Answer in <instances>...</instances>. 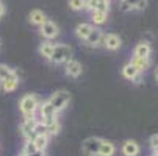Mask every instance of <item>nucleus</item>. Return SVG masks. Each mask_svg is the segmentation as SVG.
I'll list each match as a JSON object with an SVG mask.
<instances>
[{
	"label": "nucleus",
	"instance_id": "nucleus-1",
	"mask_svg": "<svg viewBox=\"0 0 158 156\" xmlns=\"http://www.w3.org/2000/svg\"><path fill=\"white\" fill-rule=\"evenodd\" d=\"M39 105H41V100L38 98L36 94H25L19 100V111L22 113L24 119L35 117L39 109Z\"/></svg>",
	"mask_w": 158,
	"mask_h": 156
},
{
	"label": "nucleus",
	"instance_id": "nucleus-2",
	"mask_svg": "<svg viewBox=\"0 0 158 156\" xmlns=\"http://www.w3.org/2000/svg\"><path fill=\"white\" fill-rule=\"evenodd\" d=\"M69 59H72V49L67 44H55L53 53L49 61L52 64H64Z\"/></svg>",
	"mask_w": 158,
	"mask_h": 156
},
{
	"label": "nucleus",
	"instance_id": "nucleus-3",
	"mask_svg": "<svg viewBox=\"0 0 158 156\" xmlns=\"http://www.w3.org/2000/svg\"><path fill=\"white\" fill-rule=\"evenodd\" d=\"M47 100H49V103L53 106V109L60 114L61 111H64V109L67 108V105H69V102H71V94L67 92V91H56V92H53Z\"/></svg>",
	"mask_w": 158,
	"mask_h": 156
},
{
	"label": "nucleus",
	"instance_id": "nucleus-4",
	"mask_svg": "<svg viewBox=\"0 0 158 156\" xmlns=\"http://www.w3.org/2000/svg\"><path fill=\"white\" fill-rule=\"evenodd\" d=\"M38 122H39V120H38V117L35 116V117L24 119V122L20 123L19 130H20V134L24 136L25 141H33V138H35V128H36Z\"/></svg>",
	"mask_w": 158,
	"mask_h": 156
},
{
	"label": "nucleus",
	"instance_id": "nucleus-5",
	"mask_svg": "<svg viewBox=\"0 0 158 156\" xmlns=\"http://www.w3.org/2000/svg\"><path fill=\"white\" fill-rule=\"evenodd\" d=\"M39 34L44 38V41H53L58 34H60V28L55 22L52 20H46L44 24L39 27Z\"/></svg>",
	"mask_w": 158,
	"mask_h": 156
},
{
	"label": "nucleus",
	"instance_id": "nucleus-6",
	"mask_svg": "<svg viewBox=\"0 0 158 156\" xmlns=\"http://www.w3.org/2000/svg\"><path fill=\"white\" fill-rule=\"evenodd\" d=\"M100 144H102V138H94V136L93 138H88L81 144V151L86 156H97L99 154Z\"/></svg>",
	"mask_w": 158,
	"mask_h": 156
},
{
	"label": "nucleus",
	"instance_id": "nucleus-7",
	"mask_svg": "<svg viewBox=\"0 0 158 156\" xmlns=\"http://www.w3.org/2000/svg\"><path fill=\"white\" fill-rule=\"evenodd\" d=\"M103 31L100 28H96L93 27V30L89 31V34L86 36L85 39V44L88 47H93V49H97V47H102V44H103Z\"/></svg>",
	"mask_w": 158,
	"mask_h": 156
},
{
	"label": "nucleus",
	"instance_id": "nucleus-8",
	"mask_svg": "<svg viewBox=\"0 0 158 156\" xmlns=\"http://www.w3.org/2000/svg\"><path fill=\"white\" fill-rule=\"evenodd\" d=\"M122 77L125 78V80H128V81H135V83H141V72L135 67V66L128 61L127 64H124L122 66Z\"/></svg>",
	"mask_w": 158,
	"mask_h": 156
},
{
	"label": "nucleus",
	"instance_id": "nucleus-9",
	"mask_svg": "<svg viewBox=\"0 0 158 156\" xmlns=\"http://www.w3.org/2000/svg\"><path fill=\"white\" fill-rule=\"evenodd\" d=\"M64 74L71 78H78L83 74L81 62H78L77 59H69L67 62H64Z\"/></svg>",
	"mask_w": 158,
	"mask_h": 156
},
{
	"label": "nucleus",
	"instance_id": "nucleus-10",
	"mask_svg": "<svg viewBox=\"0 0 158 156\" xmlns=\"http://www.w3.org/2000/svg\"><path fill=\"white\" fill-rule=\"evenodd\" d=\"M122 46V41L118 34L114 33H108V34H103V44H102V47H105L106 50L110 52H116L119 50Z\"/></svg>",
	"mask_w": 158,
	"mask_h": 156
},
{
	"label": "nucleus",
	"instance_id": "nucleus-11",
	"mask_svg": "<svg viewBox=\"0 0 158 156\" xmlns=\"http://www.w3.org/2000/svg\"><path fill=\"white\" fill-rule=\"evenodd\" d=\"M139 151H141L139 144H138L136 141H131V139L125 141V142L122 144V147H121V153H122L124 156H138Z\"/></svg>",
	"mask_w": 158,
	"mask_h": 156
},
{
	"label": "nucleus",
	"instance_id": "nucleus-12",
	"mask_svg": "<svg viewBox=\"0 0 158 156\" xmlns=\"http://www.w3.org/2000/svg\"><path fill=\"white\" fill-rule=\"evenodd\" d=\"M39 119H47V117H58V113L53 109V106L49 103V100H44L39 105Z\"/></svg>",
	"mask_w": 158,
	"mask_h": 156
},
{
	"label": "nucleus",
	"instance_id": "nucleus-13",
	"mask_svg": "<svg viewBox=\"0 0 158 156\" xmlns=\"http://www.w3.org/2000/svg\"><path fill=\"white\" fill-rule=\"evenodd\" d=\"M150 53H152V47L146 41L136 44V47L133 50V56H138V58H150Z\"/></svg>",
	"mask_w": 158,
	"mask_h": 156
},
{
	"label": "nucleus",
	"instance_id": "nucleus-14",
	"mask_svg": "<svg viewBox=\"0 0 158 156\" xmlns=\"http://www.w3.org/2000/svg\"><path fill=\"white\" fill-rule=\"evenodd\" d=\"M53 49H55V42H53V41H42V42L39 44L38 52H39V55H41L42 58H46V59L49 61L50 56H52V53H53Z\"/></svg>",
	"mask_w": 158,
	"mask_h": 156
},
{
	"label": "nucleus",
	"instance_id": "nucleus-15",
	"mask_svg": "<svg viewBox=\"0 0 158 156\" xmlns=\"http://www.w3.org/2000/svg\"><path fill=\"white\" fill-rule=\"evenodd\" d=\"M17 86H19V75L0 81V89H2L3 92H14L17 89Z\"/></svg>",
	"mask_w": 158,
	"mask_h": 156
},
{
	"label": "nucleus",
	"instance_id": "nucleus-16",
	"mask_svg": "<svg viewBox=\"0 0 158 156\" xmlns=\"http://www.w3.org/2000/svg\"><path fill=\"white\" fill-rule=\"evenodd\" d=\"M114 153H116V145L113 144L111 141L102 139V144H100L97 156H114Z\"/></svg>",
	"mask_w": 158,
	"mask_h": 156
},
{
	"label": "nucleus",
	"instance_id": "nucleus-17",
	"mask_svg": "<svg viewBox=\"0 0 158 156\" xmlns=\"http://www.w3.org/2000/svg\"><path fill=\"white\" fill-rule=\"evenodd\" d=\"M130 62L136 67L141 74H144L147 69H150V58H138V56H131Z\"/></svg>",
	"mask_w": 158,
	"mask_h": 156
},
{
	"label": "nucleus",
	"instance_id": "nucleus-18",
	"mask_svg": "<svg viewBox=\"0 0 158 156\" xmlns=\"http://www.w3.org/2000/svg\"><path fill=\"white\" fill-rule=\"evenodd\" d=\"M28 20H30V24H31V25H35V27H41L44 22L47 20V17H46V14H44L41 10H33V11L30 13V16H28Z\"/></svg>",
	"mask_w": 158,
	"mask_h": 156
},
{
	"label": "nucleus",
	"instance_id": "nucleus-19",
	"mask_svg": "<svg viewBox=\"0 0 158 156\" xmlns=\"http://www.w3.org/2000/svg\"><path fill=\"white\" fill-rule=\"evenodd\" d=\"M49 134H36L35 138H33V144H35V147H36V150L39 151V153H44L46 151V148H47V145H49Z\"/></svg>",
	"mask_w": 158,
	"mask_h": 156
},
{
	"label": "nucleus",
	"instance_id": "nucleus-20",
	"mask_svg": "<svg viewBox=\"0 0 158 156\" xmlns=\"http://www.w3.org/2000/svg\"><path fill=\"white\" fill-rule=\"evenodd\" d=\"M93 30V24H88V22H81V24H78L75 27V36L81 41L86 39V36L89 34V31Z\"/></svg>",
	"mask_w": 158,
	"mask_h": 156
},
{
	"label": "nucleus",
	"instance_id": "nucleus-21",
	"mask_svg": "<svg viewBox=\"0 0 158 156\" xmlns=\"http://www.w3.org/2000/svg\"><path fill=\"white\" fill-rule=\"evenodd\" d=\"M91 20H93L94 25H103L105 22L108 20V13L94 10V11H91Z\"/></svg>",
	"mask_w": 158,
	"mask_h": 156
},
{
	"label": "nucleus",
	"instance_id": "nucleus-22",
	"mask_svg": "<svg viewBox=\"0 0 158 156\" xmlns=\"http://www.w3.org/2000/svg\"><path fill=\"white\" fill-rule=\"evenodd\" d=\"M16 75H17V74H16V70H14V69H11L10 66H6V64H0V81L8 80V78L16 77Z\"/></svg>",
	"mask_w": 158,
	"mask_h": 156
},
{
	"label": "nucleus",
	"instance_id": "nucleus-23",
	"mask_svg": "<svg viewBox=\"0 0 158 156\" xmlns=\"http://www.w3.org/2000/svg\"><path fill=\"white\" fill-rule=\"evenodd\" d=\"M36 153H39V151L36 150L33 141H25L24 148H22V151H20V156H33V154H36Z\"/></svg>",
	"mask_w": 158,
	"mask_h": 156
},
{
	"label": "nucleus",
	"instance_id": "nucleus-24",
	"mask_svg": "<svg viewBox=\"0 0 158 156\" xmlns=\"http://www.w3.org/2000/svg\"><path fill=\"white\" fill-rule=\"evenodd\" d=\"M60 130H61V125H60V122L56 120L55 123H52V125L47 126V134H49V136H56L58 133H60Z\"/></svg>",
	"mask_w": 158,
	"mask_h": 156
},
{
	"label": "nucleus",
	"instance_id": "nucleus-25",
	"mask_svg": "<svg viewBox=\"0 0 158 156\" xmlns=\"http://www.w3.org/2000/svg\"><path fill=\"white\" fill-rule=\"evenodd\" d=\"M69 6L74 11H81L85 10V0H69Z\"/></svg>",
	"mask_w": 158,
	"mask_h": 156
},
{
	"label": "nucleus",
	"instance_id": "nucleus-26",
	"mask_svg": "<svg viewBox=\"0 0 158 156\" xmlns=\"http://www.w3.org/2000/svg\"><path fill=\"white\" fill-rule=\"evenodd\" d=\"M97 2L99 0H85V10L86 11H94L96 10V6H97Z\"/></svg>",
	"mask_w": 158,
	"mask_h": 156
},
{
	"label": "nucleus",
	"instance_id": "nucleus-27",
	"mask_svg": "<svg viewBox=\"0 0 158 156\" xmlns=\"http://www.w3.org/2000/svg\"><path fill=\"white\" fill-rule=\"evenodd\" d=\"M149 145H150L152 150L158 148V134H152V136L149 138Z\"/></svg>",
	"mask_w": 158,
	"mask_h": 156
},
{
	"label": "nucleus",
	"instance_id": "nucleus-28",
	"mask_svg": "<svg viewBox=\"0 0 158 156\" xmlns=\"http://www.w3.org/2000/svg\"><path fill=\"white\" fill-rule=\"evenodd\" d=\"M147 6V0H138V2H136V5H135V10H144Z\"/></svg>",
	"mask_w": 158,
	"mask_h": 156
},
{
	"label": "nucleus",
	"instance_id": "nucleus-29",
	"mask_svg": "<svg viewBox=\"0 0 158 156\" xmlns=\"http://www.w3.org/2000/svg\"><path fill=\"white\" fill-rule=\"evenodd\" d=\"M5 11H6V10H5V5L0 2V17H3V16H5Z\"/></svg>",
	"mask_w": 158,
	"mask_h": 156
},
{
	"label": "nucleus",
	"instance_id": "nucleus-30",
	"mask_svg": "<svg viewBox=\"0 0 158 156\" xmlns=\"http://www.w3.org/2000/svg\"><path fill=\"white\" fill-rule=\"evenodd\" d=\"M155 80H156V83H158V66H156V69H155Z\"/></svg>",
	"mask_w": 158,
	"mask_h": 156
},
{
	"label": "nucleus",
	"instance_id": "nucleus-31",
	"mask_svg": "<svg viewBox=\"0 0 158 156\" xmlns=\"http://www.w3.org/2000/svg\"><path fill=\"white\" fill-rule=\"evenodd\" d=\"M152 151H153V153H152L153 156H158V148H155V150H152Z\"/></svg>",
	"mask_w": 158,
	"mask_h": 156
},
{
	"label": "nucleus",
	"instance_id": "nucleus-32",
	"mask_svg": "<svg viewBox=\"0 0 158 156\" xmlns=\"http://www.w3.org/2000/svg\"><path fill=\"white\" fill-rule=\"evenodd\" d=\"M99 2H105V3H108V5H110V3H111V0H99Z\"/></svg>",
	"mask_w": 158,
	"mask_h": 156
},
{
	"label": "nucleus",
	"instance_id": "nucleus-33",
	"mask_svg": "<svg viewBox=\"0 0 158 156\" xmlns=\"http://www.w3.org/2000/svg\"><path fill=\"white\" fill-rule=\"evenodd\" d=\"M0 2H2V0H0Z\"/></svg>",
	"mask_w": 158,
	"mask_h": 156
},
{
	"label": "nucleus",
	"instance_id": "nucleus-34",
	"mask_svg": "<svg viewBox=\"0 0 158 156\" xmlns=\"http://www.w3.org/2000/svg\"><path fill=\"white\" fill-rule=\"evenodd\" d=\"M0 46H2V44H0Z\"/></svg>",
	"mask_w": 158,
	"mask_h": 156
},
{
	"label": "nucleus",
	"instance_id": "nucleus-35",
	"mask_svg": "<svg viewBox=\"0 0 158 156\" xmlns=\"http://www.w3.org/2000/svg\"><path fill=\"white\" fill-rule=\"evenodd\" d=\"M152 156H153V154H152Z\"/></svg>",
	"mask_w": 158,
	"mask_h": 156
}]
</instances>
